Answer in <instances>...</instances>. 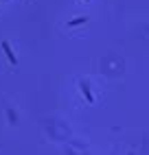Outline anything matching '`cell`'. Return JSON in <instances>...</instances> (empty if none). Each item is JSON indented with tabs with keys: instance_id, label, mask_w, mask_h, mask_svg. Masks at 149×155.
Segmentation results:
<instances>
[{
	"instance_id": "obj_2",
	"label": "cell",
	"mask_w": 149,
	"mask_h": 155,
	"mask_svg": "<svg viewBox=\"0 0 149 155\" xmlns=\"http://www.w3.org/2000/svg\"><path fill=\"white\" fill-rule=\"evenodd\" d=\"M86 15H81V18H74V20H70V22H66V26H77V24H83V22H86Z\"/></svg>"
},
{
	"instance_id": "obj_1",
	"label": "cell",
	"mask_w": 149,
	"mask_h": 155,
	"mask_svg": "<svg viewBox=\"0 0 149 155\" xmlns=\"http://www.w3.org/2000/svg\"><path fill=\"white\" fill-rule=\"evenodd\" d=\"M2 50H5V55H7V59H9V61H11V64L16 66V64H18V59H16V55H13V50L9 48V42H7V39L2 42Z\"/></svg>"
},
{
	"instance_id": "obj_3",
	"label": "cell",
	"mask_w": 149,
	"mask_h": 155,
	"mask_svg": "<svg viewBox=\"0 0 149 155\" xmlns=\"http://www.w3.org/2000/svg\"><path fill=\"white\" fill-rule=\"evenodd\" d=\"M81 90H83V94H86V101H88V103H92L94 98H92V94H90V90H88V85H86V83H81Z\"/></svg>"
}]
</instances>
